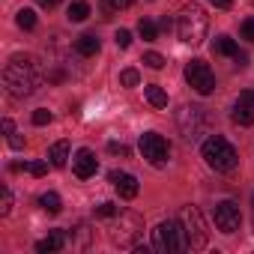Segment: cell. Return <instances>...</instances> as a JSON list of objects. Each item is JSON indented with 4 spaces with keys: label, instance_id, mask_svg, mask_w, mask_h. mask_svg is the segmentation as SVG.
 I'll return each instance as SVG.
<instances>
[{
    "label": "cell",
    "instance_id": "obj_36",
    "mask_svg": "<svg viewBox=\"0 0 254 254\" xmlns=\"http://www.w3.org/2000/svg\"><path fill=\"white\" fill-rule=\"evenodd\" d=\"M9 147H12V150H21V147H24V141H21V138H15V135H9Z\"/></svg>",
    "mask_w": 254,
    "mask_h": 254
},
{
    "label": "cell",
    "instance_id": "obj_28",
    "mask_svg": "<svg viewBox=\"0 0 254 254\" xmlns=\"http://www.w3.org/2000/svg\"><path fill=\"white\" fill-rule=\"evenodd\" d=\"M114 42H117V48H129V45H132V33H129V30H120V33L114 36Z\"/></svg>",
    "mask_w": 254,
    "mask_h": 254
},
{
    "label": "cell",
    "instance_id": "obj_6",
    "mask_svg": "<svg viewBox=\"0 0 254 254\" xmlns=\"http://www.w3.org/2000/svg\"><path fill=\"white\" fill-rule=\"evenodd\" d=\"M180 221H183V227H186L189 248H194V251L206 248V242H209V230H206V224H203L200 209H197V206H186V209L180 212Z\"/></svg>",
    "mask_w": 254,
    "mask_h": 254
},
{
    "label": "cell",
    "instance_id": "obj_23",
    "mask_svg": "<svg viewBox=\"0 0 254 254\" xmlns=\"http://www.w3.org/2000/svg\"><path fill=\"white\" fill-rule=\"evenodd\" d=\"M9 209H12V191L9 186H3L0 189V215H9Z\"/></svg>",
    "mask_w": 254,
    "mask_h": 254
},
{
    "label": "cell",
    "instance_id": "obj_21",
    "mask_svg": "<svg viewBox=\"0 0 254 254\" xmlns=\"http://www.w3.org/2000/svg\"><path fill=\"white\" fill-rule=\"evenodd\" d=\"M15 21H18L21 30H33V27H36V12H33V9H18Z\"/></svg>",
    "mask_w": 254,
    "mask_h": 254
},
{
    "label": "cell",
    "instance_id": "obj_30",
    "mask_svg": "<svg viewBox=\"0 0 254 254\" xmlns=\"http://www.w3.org/2000/svg\"><path fill=\"white\" fill-rule=\"evenodd\" d=\"M27 171H30L33 177H45V174H48V162H33V165H27Z\"/></svg>",
    "mask_w": 254,
    "mask_h": 254
},
{
    "label": "cell",
    "instance_id": "obj_29",
    "mask_svg": "<svg viewBox=\"0 0 254 254\" xmlns=\"http://www.w3.org/2000/svg\"><path fill=\"white\" fill-rule=\"evenodd\" d=\"M33 123H36V126H45V123H51V111H45V108L33 111Z\"/></svg>",
    "mask_w": 254,
    "mask_h": 254
},
{
    "label": "cell",
    "instance_id": "obj_17",
    "mask_svg": "<svg viewBox=\"0 0 254 254\" xmlns=\"http://www.w3.org/2000/svg\"><path fill=\"white\" fill-rule=\"evenodd\" d=\"M39 206H42L48 215H57V212L63 209V200H60V194H54V191H45V194L39 197Z\"/></svg>",
    "mask_w": 254,
    "mask_h": 254
},
{
    "label": "cell",
    "instance_id": "obj_8",
    "mask_svg": "<svg viewBox=\"0 0 254 254\" xmlns=\"http://www.w3.org/2000/svg\"><path fill=\"white\" fill-rule=\"evenodd\" d=\"M141 153H144V159H147L153 168H165V165H168L171 147H168V141H165L162 135L147 132V135H141Z\"/></svg>",
    "mask_w": 254,
    "mask_h": 254
},
{
    "label": "cell",
    "instance_id": "obj_27",
    "mask_svg": "<svg viewBox=\"0 0 254 254\" xmlns=\"http://www.w3.org/2000/svg\"><path fill=\"white\" fill-rule=\"evenodd\" d=\"M105 3V9H111V12H120V9H129L135 0H102Z\"/></svg>",
    "mask_w": 254,
    "mask_h": 254
},
{
    "label": "cell",
    "instance_id": "obj_14",
    "mask_svg": "<svg viewBox=\"0 0 254 254\" xmlns=\"http://www.w3.org/2000/svg\"><path fill=\"white\" fill-rule=\"evenodd\" d=\"M63 245H66V233L63 230H54V233H48L45 239L36 242V251L39 254H51V251H60Z\"/></svg>",
    "mask_w": 254,
    "mask_h": 254
},
{
    "label": "cell",
    "instance_id": "obj_7",
    "mask_svg": "<svg viewBox=\"0 0 254 254\" xmlns=\"http://www.w3.org/2000/svg\"><path fill=\"white\" fill-rule=\"evenodd\" d=\"M186 81H189L200 96H209V93L215 90V75H212V69H209L203 60L186 63Z\"/></svg>",
    "mask_w": 254,
    "mask_h": 254
},
{
    "label": "cell",
    "instance_id": "obj_24",
    "mask_svg": "<svg viewBox=\"0 0 254 254\" xmlns=\"http://www.w3.org/2000/svg\"><path fill=\"white\" fill-rule=\"evenodd\" d=\"M138 81H141L138 69H123V75H120V84L123 87H138Z\"/></svg>",
    "mask_w": 254,
    "mask_h": 254
},
{
    "label": "cell",
    "instance_id": "obj_26",
    "mask_svg": "<svg viewBox=\"0 0 254 254\" xmlns=\"http://www.w3.org/2000/svg\"><path fill=\"white\" fill-rule=\"evenodd\" d=\"M144 63H147L150 69H165V57H162L159 51H147V54H144Z\"/></svg>",
    "mask_w": 254,
    "mask_h": 254
},
{
    "label": "cell",
    "instance_id": "obj_22",
    "mask_svg": "<svg viewBox=\"0 0 254 254\" xmlns=\"http://www.w3.org/2000/svg\"><path fill=\"white\" fill-rule=\"evenodd\" d=\"M138 33H141V36H144L147 42H153V39L159 36V27H156V24H153L150 18H141V21H138Z\"/></svg>",
    "mask_w": 254,
    "mask_h": 254
},
{
    "label": "cell",
    "instance_id": "obj_40",
    "mask_svg": "<svg viewBox=\"0 0 254 254\" xmlns=\"http://www.w3.org/2000/svg\"><path fill=\"white\" fill-rule=\"evenodd\" d=\"M251 206H254V197H251Z\"/></svg>",
    "mask_w": 254,
    "mask_h": 254
},
{
    "label": "cell",
    "instance_id": "obj_15",
    "mask_svg": "<svg viewBox=\"0 0 254 254\" xmlns=\"http://www.w3.org/2000/svg\"><path fill=\"white\" fill-rule=\"evenodd\" d=\"M75 51H78L81 57H96V54H99V39H96L93 33H84V36L75 39Z\"/></svg>",
    "mask_w": 254,
    "mask_h": 254
},
{
    "label": "cell",
    "instance_id": "obj_25",
    "mask_svg": "<svg viewBox=\"0 0 254 254\" xmlns=\"http://www.w3.org/2000/svg\"><path fill=\"white\" fill-rule=\"evenodd\" d=\"M117 212H120V206H117V203H111V200H105V203H99V206H96V215H99V218H114Z\"/></svg>",
    "mask_w": 254,
    "mask_h": 254
},
{
    "label": "cell",
    "instance_id": "obj_1",
    "mask_svg": "<svg viewBox=\"0 0 254 254\" xmlns=\"http://www.w3.org/2000/svg\"><path fill=\"white\" fill-rule=\"evenodd\" d=\"M3 87L12 99H27L39 87V72L30 57H12L3 69Z\"/></svg>",
    "mask_w": 254,
    "mask_h": 254
},
{
    "label": "cell",
    "instance_id": "obj_11",
    "mask_svg": "<svg viewBox=\"0 0 254 254\" xmlns=\"http://www.w3.org/2000/svg\"><path fill=\"white\" fill-rule=\"evenodd\" d=\"M72 168H75V177L78 180H90L96 171H99V159H96V153L93 150H78L75 153V159H72Z\"/></svg>",
    "mask_w": 254,
    "mask_h": 254
},
{
    "label": "cell",
    "instance_id": "obj_13",
    "mask_svg": "<svg viewBox=\"0 0 254 254\" xmlns=\"http://www.w3.org/2000/svg\"><path fill=\"white\" fill-rule=\"evenodd\" d=\"M233 123H239V126H254V102H248V99H236V105H233Z\"/></svg>",
    "mask_w": 254,
    "mask_h": 254
},
{
    "label": "cell",
    "instance_id": "obj_39",
    "mask_svg": "<svg viewBox=\"0 0 254 254\" xmlns=\"http://www.w3.org/2000/svg\"><path fill=\"white\" fill-rule=\"evenodd\" d=\"M242 99H248V102H254V90H245V93H239Z\"/></svg>",
    "mask_w": 254,
    "mask_h": 254
},
{
    "label": "cell",
    "instance_id": "obj_31",
    "mask_svg": "<svg viewBox=\"0 0 254 254\" xmlns=\"http://www.w3.org/2000/svg\"><path fill=\"white\" fill-rule=\"evenodd\" d=\"M242 39H248V42H254V18H248V21H242Z\"/></svg>",
    "mask_w": 254,
    "mask_h": 254
},
{
    "label": "cell",
    "instance_id": "obj_2",
    "mask_svg": "<svg viewBox=\"0 0 254 254\" xmlns=\"http://www.w3.org/2000/svg\"><path fill=\"white\" fill-rule=\"evenodd\" d=\"M108 236L117 248H138L141 236H144V218L138 212L129 209H120L114 215V224L108 227Z\"/></svg>",
    "mask_w": 254,
    "mask_h": 254
},
{
    "label": "cell",
    "instance_id": "obj_10",
    "mask_svg": "<svg viewBox=\"0 0 254 254\" xmlns=\"http://www.w3.org/2000/svg\"><path fill=\"white\" fill-rule=\"evenodd\" d=\"M203 126H206V111L197 108V105H186L183 114H180V129L189 141H197L200 132H203Z\"/></svg>",
    "mask_w": 254,
    "mask_h": 254
},
{
    "label": "cell",
    "instance_id": "obj_32",
    "mask_svg": "<svg viewBox=\"0 0 254 254\" xmlns=\"http://www.w3.org/2000/svg\"><path fill=\"white\" fill-rule=\"evenodd\" d=\"M108 150H111L114 156H129V147H126V144H117V141H111Z\"/></svg>",
    "mask_w": 254,
    "mask_h": 254
},
{
    "label": "cell",
    "instance_id": "obj_9",
    "mask_svg": "<svg viewBox=\"0 0 254 254\" xmlns=\"http://www.w3.org/2000/svg\"><path fill=\"white\" fill-rule=\"evenodd\" d=\"M212 218H215V227H218L221 233H236L239 224H242L239 203H233V200H221V203H215Z\"/></svg>",
    "mask_w": 254,
    "mask_h": 254
},
{
    "label": "cell",
    "instance_id": "obj_37",
    "mask_svg": "<svg viewBox=\"0 0 254 254\" xmlns=\"http://www.w3.org/2000/svg\"><path fill=\"white\" fill-rule=\"evenodd\" d=\"M60 3V0H39V6H45V9H54Z\"/></svg>",
    "mask_w": 254,
    "mask_h": 254
},
{
    "label": "cell",
    "instance_id": "obj_16",
    "mask_svg": "<svg viewBox=\"0 0 254 254\" xmlns=\"http://www.w3.org/2000/svg\"><path fill=\"white\" fill-rule=\"evenodd\" d=\"M48 159H51L54 168H66V162H69V141H57L48 150Z\"/></svg>",
    "mask_w": 254,
    "mask_h": 254
},
{
    "label": "cell",
    "instance_id": "obj_38",
    "mask_svg": "<svg viewBox=\"0 0 254 254\" xmlns=\"http://www.w3.org/2000/svg\"><path fill=\"white\" fill-rule=\"evenodd\" d=\"M159 27H162V30H171V27H174V21H171V18H162V24H159Z\"/></svg>",
    "mask_w": 254,
    "mask_h": 254
},
{
    "label": "cell",
    "instance_id": "obj_20",
    "mask_svg": "<svg viewBox=\"0 0 254 254\" xmlns=\"http://www.w3.org/2000/svg\"><path fill=\"white\" fill-rule=\"evenodd\" d=\"M147 102H150L153 108H168V93L153 84V87H147Z\"/></svg>",
    "mask_w": 254,
    "mask_h": 254
},
{
    "label": "cell",
    "instance_id": "obj_34",
    "mask_svg": "<svg viewBox=\"0 0 254 254\" xmlns=\"http://www.w3.org/2000/svg\"><path fill=\"white\" fill-rule=\"evenodd\" d=\"M3 132H6V135H15V123H12L9 117L3 120Z\"/></svg>",
    "mask_w": 254,
    "mask_h": 254
},
{
    "label": "cell",
    "instance_id": "obj_4",
    "mask_svg": "<svg viewBox=\"0 0 254 254\" xmlns=\"http://www.w3.org/2000/svg\"><path fill=\"white\" fill-rule=\"evenodd\" d=\"M200 153H203V162H206L212 171H218V174H230V171L239 165V153H236V147H233L227 138H221V135L206 138L203 147H200Z\"/></svg>",
    "mask_w": 254,
    "mask_h": 254
},
{
    "label": "cell",
    "instance_id": "obj_35",
    "mask_svg": "<svg viewBox=\"0 0 254 254\" xmlns=\"http://www.w3.org/2000/svg\"><path fill=\"white\" fill-rule=\"evenodd\" d=\"M233 60H236V66H248V57H245L242 51H236V54H233Z\"/></svg>",
    "mask_w": 254,
    "mask_h": 254
},
{
    "label": "cell",
    "instance_id": "obj_3",
    "mask_svg": "<svg viewBox=\"0 0 254 254\" xmlns=\"http://www.w3.org/2000/svg\"><path fill=\"white\" fill-rule=\"evenodd\" d=\"M206 30H209V18L203 12L200 3H186L180 18H177V33L186 45H200L206 39Z\"/></svg>",
    "mask_w": 254,
    "mask_h": 254
},
{
    "label": "cell",
    "instance_id": "obj_33",
    "mask_svg": "<svg viewBox=\"0 0 254 254\" xmlns=\"http://www.w3.org/2000/svg\"><path fill=\"white\" fill-rule=\"evenodd\" d=\"M209 3H212L215 9H230V6H233V0H209Z\"/></svg>",
    "mask_w": 254,
    "mask_h": 254
},
{
    "label": "cell",
    "instance_id": "obj_19",
    "mask_svg": "<svg viewBox=\"0 0 254 254\" xmlns=\"http://www.w3.org/2000/svg\"><path fill=\"white\" fill-rule=\"evenodd\" d=\"M212 51H215V54H224V57H233L239 48H236V42H233L230 36H218V39L212 42Z\"/></svg>",
    "mask_w": 254,
    "mask_h": 254
},
{
    "label": "cell",
    "instance_id": "obj_18",
    "mask_svg": "<svg viewBox=\"0 0 254 254\" xmlns=\"http://www.w3.org/2000/svg\"><path fill=\"white\" fill-rule=\"evenodd\" d=\"M66 15H69V21H75V24H78V21H87V18H90V3H87V0H75Z\"/></svg>",
    "mask_w": 254,
    "mask_h": 254
},
{
    "label": "cell",
    "instance_id": "obj_12",
    "mask_svg": "<svg viewBox=\"0 0 254 254\" xmlns=\"http://www.w3.org/2000/svg\"><path fill=\"white\" fill-rule=\"evenodd\" d=\"M111 183L117 186V191H120V197H123V200H132V197H138V180H135L132 174L111 171Z\"/></svg>",
    "mask_w": 254,
    "mask_h": 254
},
{
    "label": "cell",
    "instance_id": "obj_5",
    "mask_svg": "<svg viewBox=\"0 0 254 254\" xmlns=\"http://www.w3.org/2000/svg\"><path fill=\"white\" fill-rule=\"evenodd\" d=\"M153 248L159 254H171V251H186L189 248V236H186V227L180 218H171V221H162L156 230H153Z\"/></svg>",
    "mask_w": 254,
    "mask_h": 254
}]
</instances>
